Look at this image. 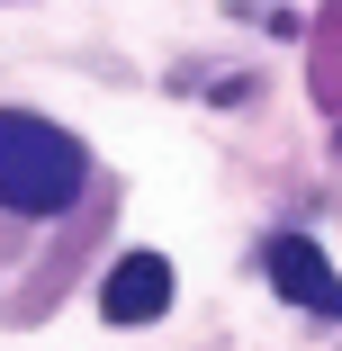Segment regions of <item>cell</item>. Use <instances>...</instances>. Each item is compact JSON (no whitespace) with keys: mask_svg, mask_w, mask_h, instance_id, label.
Returning <instances> with one entry per match:
<instances>
[{"mask_svg":"<svg viewBox=\"0 0 342 351\" xmlns=\"http://www.w3.org/2000/svg\"><path fill=\"white\" fill-rule=\"evenodd\" d=\"M333 154H342V135H333Z\"/></svg>","mask_w":342,"mask_h":351,"instance_id":"4","label":"cell"},{"mask_svg":"<svg viewBox=\"0 0 342 351\" xmlns=\"http://www.w3.org/2000/svg\"><path fill=\"white\" fill-rule=\"evenodd\" d=\"M90 180V154L73 126L27 117V108H0V207L19 217H63Z\"/></svg>","mask_w":342,"mask_h":351,"instance_id":"1","label":"cell"},{"mask_svg":"<svg viewBox=\"0 0 342 351\" xmlns=\"http://www.w3.org/2000/svg\"><path fill=\"white\" fill-rule=\"evenodd\" d=\"M261 261H270V279H280V298H297V306H315V315H342V279L324 270V252H315L306 234H280Z\"/></svg>","mask_w":342,"mask_h":351,"instance_id":"3","label":"cell"},{"mask_svg":"<svg viewBox=\"0 0 342 351\" xmlns=\"http://www.w3.org/2000/svg\"><path fill=\"white\" fill-rule=\"evenodd\" d=\"M162 306H171V261L162 252H126L108 270V289H99V315L108 324H154Z\"/></svg>","mask_w":342,"mask_h":351,"instance_id":"2","label":"cell"}]
</instances>
